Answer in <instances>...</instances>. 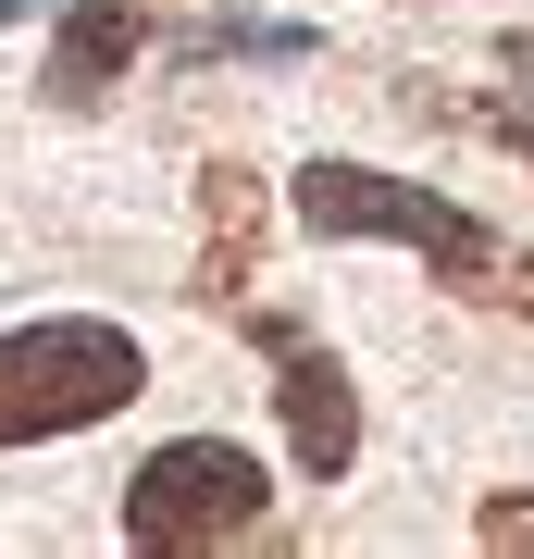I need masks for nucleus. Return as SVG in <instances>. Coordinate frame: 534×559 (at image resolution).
Masks as SVG:
<instances>
[{
  "label": "nucleus",
  "instance_id": "1",
  "mask_svg": "<svg viewBox=\"0 0 534 559\" xmlns=\"http://www.w3.org/2000/svg\"><path fill=\"white\" fill-rule=\"evenodd\" d=\"M298 224H311V237H385V249H423L436 274L473 286V299H534V261H510L473 212H448L436 187H411V175H373V162H311V175H298Z\"/></svg>",
  "mask_w": 534,
  "mask_h": 559
},
{
  "label": "nucleus",
  "instance_id": "2",
  "mask_svg": "<svg viewBox=\"0 0 534 559\" xmlns=\"http://www.w3.org/2000/svg\"><path fill=\"white\" fill-rule=\"evenodd\" d=\"M150 385V360L124 323H13L0 336V448H38V436H75V423H112L124 399Z\"/></svg>",
  "mask_w": 534,
  "mask_h": 559
},
{
  "label": "nucleus",
  "instance_id": "3",
  "mask_svg": "<svg viewBox=\"0 0 534 559\" xmlns=\"http://www.w3.org/2000/svg\"><path fill=\"white\" fill-rule=\"evenodd\" d=\"M261 460L249 448H224V436H175V448H150L138 460V485H124V547H150V559H187V547H224V535H249L261 522Z\"/></svg>",
  "mask_w": 534,
  "mask_h": 559
},
{
  "label": "nucleus",
  "instance_id": "4",
  "mask_svg": "<svg viewBox=\"0 0 534 559\" xmlns=\"http://www.w3.org/2000/svg\"><path fill=\"white\" fill-rule=\"evenodd\" d=\"M261 348H274V373H286V436H298V460H311L323 485L348 473V448H360V411H348V373L323 360L298 323H261Z\"/></svg>",
  "mask_w": 534,
  "mask_h": 559
},
{
  "label": "nucleus",
  "instance_id": "5",
  "mask_svg": "<svg viewBox=\"0 0 534 559\" xmlns=\"http://www.w3.org/2000/svg\"><path fill=\"white\" fill-rule=\"evenodd\" d=\"M124 62H138V13H124V0H75V13H62V38H50V100H99V87L124 75Z\"/></svg>",
  "mask_w": 534,
  "mask_h": 559
},
{
  "label": "nucleus",
  "instance_id": "6",
  "mask_svg": "<svg viewBox=\"0 0 534 559\" xmlns=\"http://www.w3.org/2000/svg\"><path fill=\"white\" fill-rule=\"evenodd\" d=\"M25 13H38V0H0V25H25Z\"/></svg>",
  "mask_w": 534,
  "mask_h": 559
},
{
  "label": "nucleus",
  "instance_id": "7",
  "mask_svg": "<svg viewBox=\"0 0 534 559\" xmlns=\"http://www.w3.org/2000/svg\"><path fill=\"white\" fill-rule=\"evenodd\" d=\"M522 150H534V138H522Z\"/></svg>",
  "mask_w": 534,
  "mask_h": 559
}]
</instances>
